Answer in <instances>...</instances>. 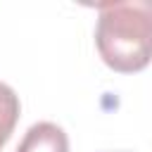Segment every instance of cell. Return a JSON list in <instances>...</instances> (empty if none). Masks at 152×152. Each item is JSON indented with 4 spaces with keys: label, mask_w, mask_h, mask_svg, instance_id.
<instances>
[{
    "label": "cell",
    "mask_w": 152,
    "mask_h": 152,
    "mask_svg": "<svg viewBox=\"0 0 152 152\" xmlns=\"http://www.w3.org/2000/svg\"><path fill=\"white\" fill-rule=\"evenodd\" d=\"M95 10V45L102 62L119 74L145 69L152 62V0L102 2Z\"/></svg>",
    "instance_id": "cell-1"
},
{
    "label": "cell",
    "mask_w": 152,
    "mask_h": 152,
    "mask_svg": "<svg viewBox=\"0 0 152 152\" xmlns=\"http://www.w3.org/2000/svg\"><path fill=\"white\" fill-rule=\"evenodd\" d=\"M19 109H21L19 95L7 83L0 81V150L10 140V135H12V131L19 121Z\"/></svg>",
    "instance_id": "cell-3"
},
{
    "label": "cell",
    "mask_w": 152,
    "mask_h": 152,
    "mask_svg": "<svg viewBox=\"0 0 152 152\" xmlns=\"http://www.w3.org/2000/svg\"><path fill=\"white\" fill-rule=\"evenodd\" d=\"M17 152H69V138L57 124L38 121L24 133Z\"/></svg>",
    "instance_id": "cell-2"
}]
</instances>
